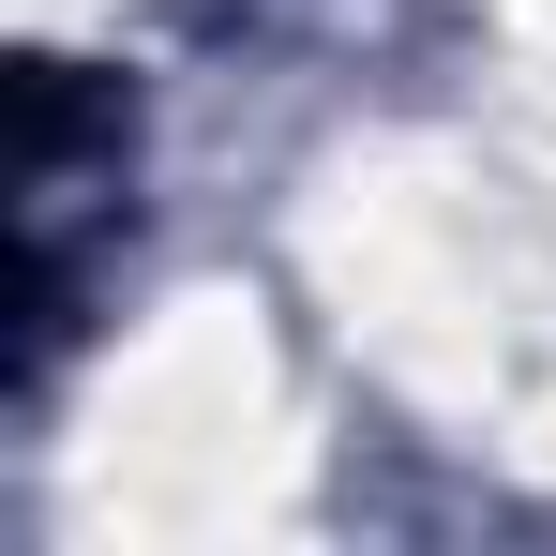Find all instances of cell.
I'll return each mask as SVG.
<instances>
[{"instance_id":"6da1fadb","label":"cell","mask_w":556,"mask_h":556,"mask_svg":"<svg viewBox=\"0 0 556 556\" xmlns=\"http://www.w3.org/2000/svg\"><path fill=\"white\" fill-rule=\"evenodd\" d=\"M121 195V105L76 61H30L15 91V316H30V376L76 331V226Z\"/></svg>"}]
</instances>
